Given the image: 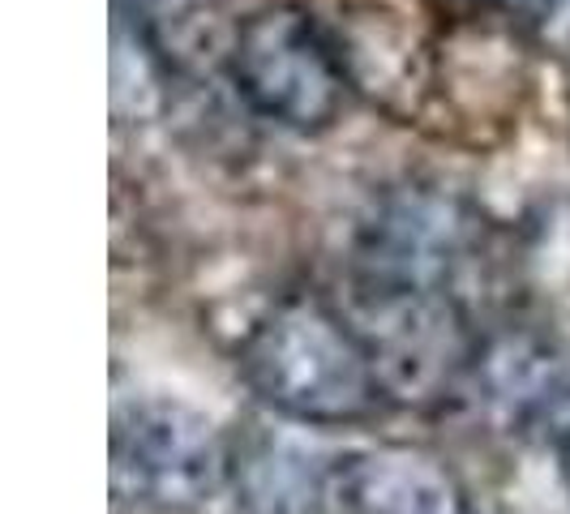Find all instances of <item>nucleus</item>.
<instances>
[{"label":"nucleus","instance_id":"nucleus-1","mask_svg":"<svg viewBox=\"0 0 570 514\" xmlns=\"http://www.w3.org/2000/svg\"><path fill=\"white\" fill-rule=\"evenodd\" d=\"M240 377L275 416L305 428L361 425L386 399L352 317L314 291H287L249 326Z\"/></svg>","mask_w":570,"mask_h":514},{"label":"nucleus","instance_id":"nucleus-2","mask_svg":"<svg viewBox=\"0 0 570 514\" xmlns=\"http://www.w3.org/2000/svg\"><path fill=\"white\" fill-rule=\"evenodd\" d=\"M228 73L262 120L292 134H322L347 108L352 78L335 39L305 4H262L232 34Z\"/></svg>","mask_w":570,"mask_h":514},{"label":"nucleus","instance_id":"nucleus-3","mask_svg":"<svg viewBox=\"0 0 570 514\" xmlns=\"http://www.w3.org/2000/svg\"><path fill=\"white\" fill-rule=\"evenodd\" d=\"M112 485L155 511H198L232 485V442L194 403L129 395L112 412Z\"/></svg>","mask_w":570,"mask_h":514},{"label":"nucleus","instance_id":"nucleus-4","mask_svg":"<svg viewBox=\"0 0 570 514\" xmlns=\"http://www.w3.org/2000/svg\"><path fill=\"white\" fill-rule=\"evenodd\" d=\"M352 326L370 347L386 395L429 399L446 391L468 360V335L451 291L361 284V317Z\"/></svg>","mask_w":570,"mask_h":514},{"label":"nucleus","instance_id":"nucleus-5","mask_svg":"<svg viewBox=\"0 0 570 514\" xmlns=\"http://www.w3.org/2000/svg\"><path fill=\"white\" fill-rule=\"evenodd\" d=\"M347 514H472L451 467L407 446L361 451L335 472Z\"/></svg>","mask_w":570,"mask_h":514},{"label":"nucleus","instance_id":"nucleus-6","mask_svg":"<svg viewBox=\"0 0 570 514\" xmlns=\"http://www.w3.org/2000/svg\"><path fill=\"white\" fill-rule=\"evenodd\" d=\"M537 421H544V442L558 458V472L570 481V377H562V386L549 395Z\"/></svg>","mask_w":570,"mask_h":514},{"label":"nucleus","instance_id":"nucleus-7","mask_svg":"<svg viewBox=\"0 0 570 514\" xmlns=\"http://www.w3.org/2000/svg\"><path fill=\"white\" fill-rule=\"evenodd\" d=\"M468 4L489 9V13H498V18H544V13H553L562 0H468Z\"/></svg>","mask_w":570,"mask_h":514},{"label":"nucleus","instance_id":"nucleus-8","mask_svg":"<svg viewBox=\"0 0 570 514\" xmlns=\"http://www.w3.org/2000/svg\"><path fill=\"white\" fill-rule=\"evenodd\" d=\"M134 13H159V9H180V4H189V0H125Z\"/></svg>","mask_w":570,"mask_h":514}]
</instances>
